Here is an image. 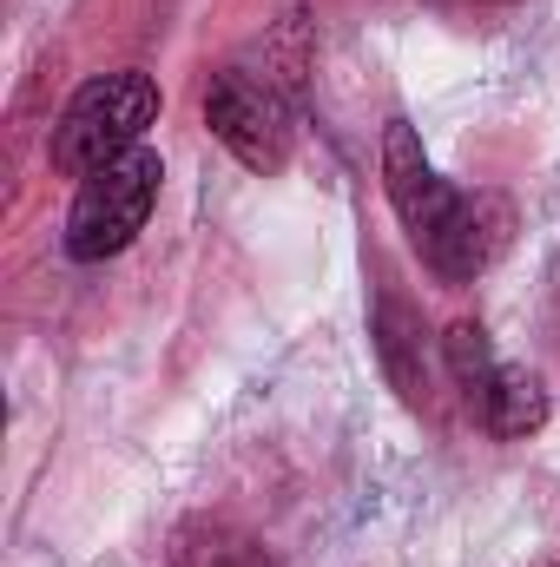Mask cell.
I'll list each match as a JSON object with an SVG mask.
<instances>
[{
	"label": "cell",
	"instance_id": "obj_1",
	"mask_svg": "<svg viewBox=\"0 0 560 567\" xmlns=\"http://www.w3.org/2000/svg\"><path fill=\"white\" fill-rule=\"evenodd\" d=\"M383 192H390L409 245L422 251V265L442 284L481 278L501 258V245H508V205L488 198V192L442 185L428 152H422V133L409 120L383 126Z\"/></svg>",
	"mask_w": 560,
	"mask_h": 567
},
{
	"label": "cell",
	"instance_id": "obj_2",
	"mask_svg": "<svg viewBox=\"0 0 560 567\" xmlns=\"http://www.w3.org/2000/svg\"><path fill=\"white\" fill-rule=\"evenodd\" d=\"M158 106H165V100H158V80H152V73H100V80H86V86L66 100L60 126H53V145H46L53 172L93 178L100 165L139 152L145 126L158 120Z\"/></svg>",
	"mask_w": 560,
	"mask_h": 567
},
{
	"label": "cell",
	"instance_id": "obj_3",
	"mask_svg": "<svg viewBox=\"0 0 560 567\" xmlns=\"http://www.w3.org/2000/svg\"><path fill=\"white\" fill-rule=\"evenodd\" d=\"M205 126L238 165L283 172L297 145V73H258V66H225L205 86Z\"/></svg>",
	"mask_w": 560,
	"mask_h": 567
},
{
	"label": "cell",
	"instance_id": "obj_4",
	"mask_svg": "<svg viewBox=\"0 0 560 567\" xmlns=\"http://www.w3.org/2000/svg\"><path fill=\"white\" fill-rule=\"evenodd\" d=\"M158 178H165V165H158L152 145L113 158V165H100L93 178H80V198H73V212H66V258H73V265H106V258H120V251L145 231L152 205H158Z\"/></svg>",
	"mask_w": 560,
	"mask_h": 567
},
{
	"label": "cell",
	"instance_id": "obj_5",
	"mask_svg": "<svg viewBox=\"0 0 560 567\" xmlns=\"http://www.w3.org/2000/svg\"><path fill=\"white\" fill-rule=\"evenodd\" d=\"M488 435H501V442H528L535 429H548V390H541V377L535 370H521V363H495V377L481 383V396L468 403Z\"/></svg>",
	"mask_w": 560,
	"mask_h": 567
},
{
	"label": "cell",
	"instance_id": "obj_6",
	"mask_svg": "<svg viewBox=\"0 0 560 567\" xmlns=\"http://www.w3.org/2000/svg\"><path fill=\"white\" fill-rule=\"evenodd\" d=\"M376 357H383L390 383L416 403L422 396V317L403 297H383L376 303Z\"/></svg>",
	"mask_w": 560,
	"mask_h": 567
},
{
	"label": "cell",
	"instance_id": "obj_7",
	"mask_svg": "<svg viewBox=\"0 0 560 567\" xmlns=\"http://www.w3.org/2000/svg\"><path fill=\"white\" fill-rule=\"evenodd\" d=\"M172 567H278V555L225 522H191L172 548Z\"/></svg>",
	"mask_w": 560,
	"mask_h": 567
},
{
	"label": "cell",
	"instance_id": "obj_8",
	"mask_svg": "<svg viewBox=\"0 0 560 567\" xmlns=\"http://www.w3.org/2000/svg\"><path fill=\"white\" fill-rule=\"evenodd\" d=\"M442 357H448V377H455V390L475 403V396H481V383L495 377L488 330H481V323H448V337H442Z\"/></svg>",
	"mask_w": 560,
	"mask_h": 567
},
{
	"label": "cell",
	"instance_id": "obj_9",
	"mask_svg": "<svg viewBox=\"0 0 560 567\" xmlns=\"http://www.w3.org/2000/svg\"><path fill=\"white\" fill-rule=\"evenodd\" d=\"M428 7H508V0H428Z\"/></svg>",
	"mask_w": 560,
	"mask_h": 567
}]
</instances>
